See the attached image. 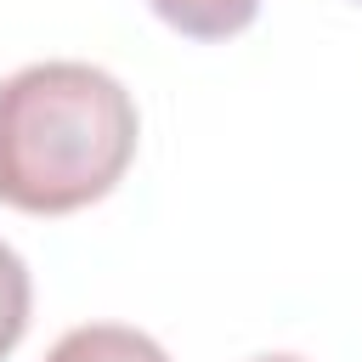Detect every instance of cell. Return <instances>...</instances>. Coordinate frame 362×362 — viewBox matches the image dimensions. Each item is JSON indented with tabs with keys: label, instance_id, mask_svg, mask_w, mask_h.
I'll return each mask as SVG.
<instances>
[{
	"label": "cell",
	"instance_id": "cell-1",
	"mask_svg": "<svg viewBox=\"0 0 362 362\" xmlns=\"http://www.w3.org/2000/svg\"><path fill=\"white\" fill-rule=\"evenodd\" d=\"M136 158V102L90 62H34L0 79V204L68 215L113 192Z\"/></svg>",
	"mask_w": 362,
	"mask_h": 362
},
{
	"label": "cell",
	"instance_id": "cell-2",
	"mask_svg": "<svg viewBox=\"0 0 362 362\" xmlns=\"http://www.w3.org/2000/svg\"><path fill=\"white\" fill-rule=\"evenodd\" d=\"M45 362H170L158 351V339H147L141 328H119V322H90V328H74L62 334Z\"/></svg>",
	"mask_w": 362,
	"mask_h": 362
},
{
	"label": "cell",
	"instance_id": "cell-3",
	"mask_svg": "<svg viewBox=\"0 0 362 362\" xmlns=\"http://www.w3.org/2000/svg\"><path fill=\"white\" fill-rule=\"evenodd\" d=\"M147 6L192 40H226V34L249 28L260 11V0H147Z\"/></svg>",
	"mask_w": 362,
	"mask_h": 362
},
{
	"label": "cell",
	"instance_id": "cell-4",
	"mask_svg": "<svg viewBox=\"0 0 362 362\" xmlns=\"http://www.w3.org/2000/svg\"><path fill=\"white\" fill-rule=\"evenodd\" d=\"M23 328H28V266L17 260V249L0 243V356H11Z\"/></svg>",
	"mask_w": 362,
	"mask_h": 362
},
{
	"label": "cell",
	"instance_id": "cell-5",
	"mask_svg": "<svg viewBox=\"0 0 362 362\" xmlns=\"http://www.w3.org/2000/svg\"><path fill=\"white\" fill-rule=\"evenodd\" d=\"M260 362H300V356H260Z\"/></svg>",
	"mask_w": 362,
	"mask_h": 362
}]
</instances>
